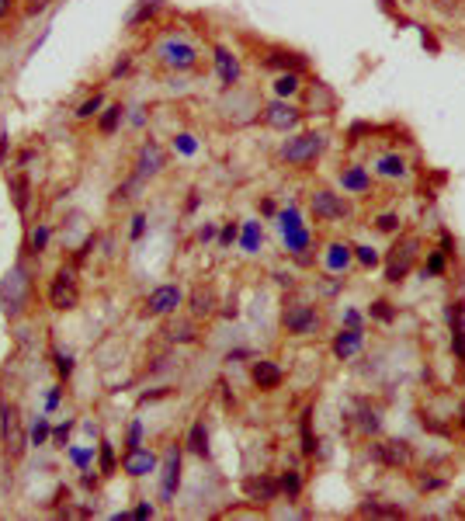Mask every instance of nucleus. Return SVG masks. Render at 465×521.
Listing matches in <instances>:
<instances>
[{
	"instance_id": "obj_1",
	"label": "nucleus",
	"mask_w": 465,
	"mask_h": 521,
	"mask_svg": "<svg viewBox=\"0 0 465 521\" xmlns=\"http://www.w3.org/2000/svg\"><path fill=\"white\" fill-rule=\"evenodd\" d=\"M28 292H31V278L24 271V264H17L7 278H3V289H0V303H3V313L7 316H17L28 303Z\"/></svg>"
},
{
	"instance_id": "obj_2",
	"label": "nucleus",
	"mask_w": 465,
	"mask_h": 521,
	"mask_svg": "<svg viewBox=\"0 0 465 521\" xmlns=\"http://www.w3.org/2000/svg\"><path fill=\"white\" fill-rule=\"evenodd\" d=\"M24 427H21V417L14 404H3V448H7V459H21L24 455Z\"/></svg>"
},
{
	"instance_id": "obj_3",
	"label": "nucleus",
	"mask_w": 465,
	"mask_h": 521,
	"mask_svg": "<svg viewBox=\"0 0 465 521\" xmlns=\"http://www.w3.org/2000/svg\"><path fill=\"white\" fill-rule=\"evenodd\" d=\"M323 146H327V139H323L320 132H306V136L292 139V143L281 150V157H285L288 164H309V160H316V157L323 153Z\"/></svg>"
},
{
	"instance_id": "obj_4",
	"label": "nucleus",
	"mask_w": 465,
	"mask_h": 521,
	"mask_svg": "<svg viewBox=\"0 0 465 521\" xmlns=\"http://www.w3.org/2000/svg\"><path fill=\"white\" fill-rule=\"evenodd\" d=\"M413 257H417V240H413V236H406L399 247H392V254H389V268H385V278H389V282H399V278L410 271Z\"/></svg>"
},
{
	"instance_id": "obj_5",
	"label": "nucleus",
	"mask_w": 465,
	"mask_h": 521,
	"mask_svg": "<svg viewBox=\"0 0 465 521\" xmlns=\"http://www.w3.org/2000/svg\"><path fill=\"white\" fill-rule=\"evenodd\" d=\"M49 303H52V310H73V306H77V285H73V275L59 271V278H56L52 289H49Z\"/></svg>"
},
{
	"instance_id": "obj_6",
	"label": "nucleus",
	"mask_w": 465,
	"mask_h": 521,
	"mask_svg": "<svg viewBox=\"0 0 465 521\" xmlns=\"http://www.w3.org/2000/svg\"><path fill=\"white\" fill-rule=\"evenodd\" d=\"M285 327L292 334H316L320 316H316L313 306H292V310H285Z\"/></svg>"
},
{
	"instance_id": "obj_7",
	"label": "nucleus",
	"mask_w": 465,
	"mask_h": 521,
	"mask_svg": "<svg viewBox=\"0 0 465 521\" xmlns=\"http://www.w3.org/2000/svg\"><path fill=\"white\" fill-rule=\"evenodd\" d=\"M243 490H247L250 501H257V504H271V501L278 497L281 483L278 480H271V476H250V480L243 483Z\"/></svg>"
},
{
	"instance_id": "obj_8",
	"label": "nucleus",
	"mask_w": 465,
	"mask_h": 521,
	"mask_svg": "<svg viewBox=\"0 0 465 521\" xmlns=\"http://www.w3.org/2000/svg\"><path fill=\"white\" fill-rule=\"evenodd\" d=\"M160 56H164V63L174 66V70H191V66H194V49H191L187 42H164V45H160Z\"/></svg>"
},
{
	"instance_id": "obj_9",
	"label": "nucleus",
	"mask_w": 465,
	"mask_h": 521,
	"mask_svg": "<svg viewBox=\"0 0 465 521\" xmlns=\"http://www.w3.org/2000/svg\"><path fill=\"white\" fill-rule=\"evenodd\" d=\"M122 469L129 476H150L157 469V455L153 452H143V448H129L125 459H122Z\"/></svg>"
},
{
	"instance_id": "obj_10",
	"label": "nucleus",
	"mask_w": 465,
	"mask_h": 521,
	"mask_svg": "<svg viewBox=\"0 0 465 521\" xmlns=\"http://www.w3.org/2000/svg\"><path fill=\"white\" fill-rule=\"evenodd\" d=\"M264 122H268L271 129H292V125H299V111H295L292 104L275 101L268 111H264Z\"/></svg>"
},
{
	"instance_id": "obj_11",
	"label": "nucleus",
	"mask_w": 465,
	"mask_h": 521,
	"mask_svg": "<svg viewBox=\"0 0 465 521\" xmlns=\"http://www.w3.org/2000/svg\"><path fill=\"white\" fill-rule=\"evenodd\" d=\"M181 306V289L178 285H160L153 296H150V313H171Z\"/></svg>"
},
{
	"instance_id": "obj_12",
	"label": "nucleus",
	"mask_w": 465,
	"mask_h": 521,
	"mask_svg": "<svg viewBox=\"0 0 465 521\" xmlns=\"http://www.w3.org/2000/svg\"><path fill=\"white\" fill-rule=\"evenodd\" d=\"M375 459L385 462V466H406L410 448L403 441H382V445H375Z\"/></svg>"
},
{
	"instance_id": "obj_13",
	"label": "nucleus",
	"mask_w": 465,
	"mask_h": 521,
	"mask_svg": "<svg viewBox=\"0 0 465 521\" xmlns=\"http://www.w3.org/2000/svg\"><path fill=\"white\" fill-rule=\"evenodd\" d=\"M313 212L323 215V219H337V215H344L348 208H344V202H341L337 195H330V192H316V195H313Z\"/></svg>"
},
{
	"instance_id": "obj_14",
	"label": "nucleus",
	"mask_w": 465,
	"mask_h": 521,
	"mask_svg": "<svg viewBox=\"0 0 465 521\" xmlns=\"http://www.w3.org/2000/svg\"><path fill=\"white\" fill-rule=\"evenodd\" d=\"M160 167H164V150H160L157 143H146V146H143V153H139V178L157 174Z\"/></svg>"
},
{
	"instance_id": "obj_15",
	"label": "nucleus",
	"mask_w": 465,
	"mask_h": 521,
	"mask_svg": "<svg viewBox=\"0 0 465 521\" xmlns=\"http://www.w3.org/2000/svg\"><path fill=\"white\" fill-rule=\"evenodd\" d=\"M178 483H181V452H171L164 462V497H174Z\"/></svg>"
},
{
	"instance_id": "obj_16",
	"label": "nucleus",
	"mask_w": 465,
	"mask_h": 521,
	"mask_svg": "<svg viewBox=\"0 0 465 521\" xmlns=\"http://www.w3.org/2000/svg\"><path fill=\"white\" fill-rule=\"evenodd\" d=\"M254 383H257L261 390H275L281 383V369L275 362H257V365H254Z\"/></svg>"
},
{
	"instance_id": "obj_17",
	"label": "nucleus",
	"mask_w": 465,
	"mask_h": 521,
	"mask_svg": "<svg viewBox=\"0 0 465 521\" xmlns=\"http://www.w3.org/2000/svg\"><path fill=\"white\" fill-rule=\"evenodd\" d=\"M215 66H219L222 84H236V77H240V63H236L226 49H215Z\"/></svg>"
},
{
	"instance_id": "obj_18",
	"label": "nucleus",
	"mask_w": 465,
	"mask_h": 521,
	"mask_svg": "<svg viewBox=\"0 0 465 521\" xmlns=\"http://www.w3.org/2000/svg\"><path fill=\"white\" fill-rule=\"evenodd\" d=\"M358 344H362V334H358V327H351V330H344V334L334 341V351H337L341 358H348V355L358 351Z\"/></svg>"
},
{
	"instance_id": "obj_19",
	"label": "nucleus",
	"mask_w": 465,
	"mask_h": 521,
	"mask_svg": "<svg viewBox=\"0 0 465 521\" xmlns=\"http://www.w3.org/2000/svg\"><path fill=\"white\" fill-rule=\"evenodd\" d=\"M212 306H215L212 289H194V292H191V310H194V316H208Z\"/></svg>"
},
{
	"instance_id": "obj_20",
	"label": "nucleus",
	"mask_w": 465,
	"mask_h": 521,
	"mask_svg": "<svg viewBox=\"0 0 465 521\" xmlns=\"http://www.w3.org/2000/svg\"><path fill=\"white\" fill-rule=\"evenodd\" d=\"M187 448H191V452H198V455H205V452H208V431H205V424H201V420L191 427V434H187Z\"/></svg>"
},
{
	"instance_id": "obj_21",
	"label": "nucleus",
	"mask_w": 465,
	"mask_h": 521,
	"mask_svg": "<svg viewBox=\"0 0 465 521\" xmlns=\"http://www.w3.org/2000/svg\"><path fill=\"white\" fill-rule=\"evenodd\" d=\"M10 195H14V206L21 208V212L28 208V178L24 174H14L10 178Z\"/></svg>"
},
{
	"instance_id": "obj_22",
	"label": "nucleus",
	"mask_w": 465,
	"mask_h": 521,
	"mask_svg": "<svg viewBox=\"0 0 465 521\" xmlns=\"http://www.w3.org/2000/svg\"><path fill=\"white\" fill-rule=\"evenodd\" d=\"M341 181H344V188H351V192H362V188H369V174H365L362 167H351V171H344V174H341Z\"/></svg>"
},
{
	"instance_id": "obj_23",
	"label": "nucleus",
	"mask_w": 465,
	"mask_h": 521,
	"mask_svg": "<svg viewBox=\"0 0 465 521\" xmlns=\"http://www.w3.org/2000/svg\"><path fill=\"white\" fill-rule=\"evenodd\" d=\"M118 122H122V104H111V108L101 115V132H104V136H111V132L118 129Z\"/></svg>"
},
{
	"instance_id": "obj_24",
	"label": "nucleus",
	"mask_w": 465,
	"mask_h": 521,
	"mask_svg": "<svg viewBox=\"0 0 465 521\" xmlns=\"http://www.w3.org/2000/svg\"><path fill=\"white\" fill-rule=\"evenodd\" d=\"M268 63H271V66H288V70H302V66H306V59H302V56H292V52H275Z\"/></svg>"
},
{
	"instance_id": "obj_25",
	"label": "nucleus",
	"mask_w": 465,
	"mask_h": 521,
	"mask_svg": "<svg viewBox=\"0 0 465 521\" xmlns=\"http://www.w3.org/2000/svg\"><path fill=\"white\" fill-rule=\"evenodd\" d=\"M281 490H285L288 497H295V494L302 490V480H299V473H295V469H288V473L281 476Z\"/></svg>"
},
{
	"instance_id": "obj_26",
	"label": "nucleus",
	"mask_w": 465,
	"mask_h": 521,
	"mask_svg": "<svg viewBox=\"0 0 465 521\" xmlns=\"http://www.w3.org/2000/svg\"><path fill=\"white\" fill-rule=\"evenodd\" d=\"M378 171L389 174V178H396V174H403V160H399V157H385V160L378 164Z\"/></svg>"
},
{
	"instance_id": "obj_27",
	"label": "nucleus",
	"mask_w": 465,
	"mask_h": 521,
	"mask_svg": "<svg viewBox=\"0 0 465 521\" xmlns=\"http://www.w3.org/2000/svg\"><path fill=\"white\" fill-rule=\"evenodd\" d=\"M362 515H375V518H396L399 511H396V508H378V504H365V508H362Z\"/></svg>"
},
{
	"instance_id": "obj_28",
	"label": "nucleus",
	"mask_w": 465,
	"mask_h": 521,
	"mask_svg": "<svg viewBox=\"0 0 465 521\" xmlns=\"http://www.w3.org/2000/svg\"><path fill=\"white\" fill-rule=\"evenodd\" d=\"M257 240H261V229H257V222H250L247 233H243V247L247 250H257Z\"/></svg>"
},
{
	"instance_id": "obj_29",
	"label": "nucleus",
	"mask_w": 465,
	"mask_h": 521,
	"mask_svg": "<svg viewBox=\"0 0 465 521\" xmlns=\"http://www.w3.org/2000/svg\"><path fill=\"white\" fill-rule=\"evenodd\" d=\"M49 434H52V431H49V424L38 417V424L31 427V441H35V445H42V441H49Z\"/></svg>"
},
{
	"instance_id": "obj_30",
	"label": "nucleus",
	"mask_w": 465,
	"mask_h": 521,
	"mask_svg": "<svg viewBox=\"0 0 465 521\" xmlns=\"http://www.w3.org/2000/svg\"><path fill=\"white\" fill-rule=\"evenodd\" d=\"M101 469H104V473H111V469H115V452H111V445H108V441H101Z\"/></svg>"
},
{
	"instance_id": "obj_31",
	"label": "nucleus",
	"mask_w": 465,
	"mask_h": 521,
	"mask_svg": "<svg viewBox=\"0 0 465 521\" xmlns=\"http://www.w3.org/2000/svg\"><path fill=\"white\" fill-rule=\"evenodd\" d=\"M101 104H104V98H101V94H94L91 101H84L80 104V111H77V118H91L94 111H97V108H101Z\"/></svg>"
},
{
	"instance_id": "obj_32",
	"label": "nucleus",
	"mask_w": 465,
	"mask_h": 521,
	"mask_svg": "<svg viewBox=\"0 0 465 521\" xmlns=\"http://www.w3.org/2000/svg\"><path fill=\"white\" fill-rule=\"evenodd\" d=\"M295 91H299V77L295 73H288V77L278 80V94H295Z\"/></svg>"
},
{
	"instance_id": "obj_33",
	"label": "nucleus",
	"mask_w": 465,
	"mask_h": 521,
	"mask_svg": "<svg viewBox=\"0 0 465 521\" xmlns=\"http://www.w3.org/2000/svg\"><path fill=\"white\" fill-rule=\"evenodd\" d=\"M302 448H306V452L316 448V441H313V427H309V414L302 417Z\"/></svg>"
},
{
	"instance_id": "obj_34",
	"label": "nucleus",
	"mask_w": 465,
	"mask_h": 521,
	"mask_svg": "<svg viewBox=\"0 0 465 521\" xmlns=\"http://www.w3.org/2000/svg\"><path fill=\"white\" fill-rule=\"evenodd\" d=\"M45 243H49V229L38 226V229L31 233V247H35V250H45Z\"/></svg>"
},
{
	"instance_id": "obj_35",
	"label": "nucleus",
	"mask_w": 465,
	"mask_h": 521,
	"mask_svg": "<svg viewBox=\"0 0 465 521\" xmlns=\"http://www.w3.org/2000/svg\"><path fill=\"white\" fill-rule=\"evenodd\" d=\"M348 264V250L344 247H330V268H344Z\"/></svg>"
},
{
	"instance_id": "obj_36",
	"label": "nucleus",
	"mask_w": 465,
	"mask_h": 521,
	"mask_svg": "<svg viewBox=\"0 0 465 521\" xmlns=\"http://www.w3.org/2000/svg\"><path fill=\"white\" fill-rule=\"evenodd\" d=\"M171 337H174V341H191V337H194V330H191V323H181V327H174V330H171Z\"/></svg>"
},
{
	"instance_id": "obj_37",
	"label": "nucleus",
	"mask_w": 465,
	"mask_h": 521,
	"mask_svg": "<svg viewBox=\"0 0 465 521\" xmlns=\"http://www.w3.org/2000/svg\"><path fill=\"white\" fill-rule=\"evenodd\" d=\"M452 344H455V355L465 362V327H455V341Z\"/></svg>"
},
{
	"instance_id": "obj_38",
	"label": "nucleus",
	"mask_w": 465,
	"mask_h": 521,
	"mask_svg": "<svg viewBox=\"0 0 465 521\" xmlns=\"http://www.w3.org/2000/svg\"><path fill=\"white\" fill-rule=\"evenodd\" d=\"M56 369H59V376H70V372H73V358H70V355H59V358H56Z\"/></svg>"
},
{
	"instance_id": "obj_39",
	"label": "nucleus",
	"mask_w": 465,
	"mask_h": 521,
	"mask_svg": "<svg viewBox=\"0 0 465 521\" xmlns=\"http://www.w3.org/2000/svg\"><path fill=\"white\" fill-rule=\"evenodd\" d=\"M139 438H143V427H139V424H132V431H129V445H125V452H129V448H139Z\"/></svg>"
},
{
	"instance_id": "obj_40",
	"label": "nucleus",
	"mask_w": 465,
	"mask_h": 521,
	"mask_svg": "<svg viewBox=\"0 0 465 521\" xmlns=\"http://www.w3.org/2000/svg\"><path fill=\"white\" fill-rule=\"evenodd\" d=\"M70 427H73V424H70V420H66V424H59V427H56V431H52V438H56V441H59V445H63V441H66V438H70Z\"/></svg>"
},
{
	"instance_id": "obj_41",
	"label": "nucleus",
	"mask_w": 465,
	"mask_h": 521,
	"mask_svg": "<svg viewBox=\"0 0 465 521\" xmlns=\"http://www.w3.org/2000/svg\"><path fill=\"white\" fill-rule=\"evenodd\" d=\"M372 313L378 316V320H392V310H389V303H375Z\"/></svg>"
},
{
	"instance_id": "obj_42",
	"label": "nucleus",
	"mask_w": 465,
	"mask_h": 521,
	"mask_svg": "<svg viewBox=\"0 0 465 521\" xmlns=\"http://www.w3.org/2000/svg\"><path fill=\"white\" fill-rule=\"evenodd\" d=\"M396 226H399V222H396V215H382V219H378V229H385V233H392Z\"/></svg>"
},
{
	"instance_id": "obj_43",
	"label": "nucleus",
	"mask_w": 465,
	"mask_h": 521,
	"mask_svg": "<svg viewBox=\"0 0 465 521\" xmlns=\"http://www.w3.org/2000/svg\"><path fill=\"white\" fill-rule=\"evenodd\" d=\"M358 257H362L365 264H375V250H372V247H358Z\"/></svg>"
},
{
	"instance_id": "obj_44",
	"label": "nucleus",
	"mask_w": 465,
	"mask_h": 521,
	"mask_svg": "<svg viewBox=\"0 0 465 521\" xmlns=\"http://www.w3.org/2000/svg\"><path fill=\"white\" fill-rule=\"evenodd\" d=\"M125 70H129V56H122V59L115 63V70H111V77H122Z\"/></svg>"
},
{
	"instance_id": "obj_45",
	"label": "nucleus",
	"mask_w": 465,
	"mask_h": 521,
	"mask_svg": "<svg viewBox=\"0 0 465 521\" xmlns=\"http://www.w3.org/2000/svg\"><path fill=\"white\" fill-rule=\"evenodd\" d=\"M87 459H91V452H84V448H73V462H77V466H87Z\"/></svg>"
},
{
	"instance_id": "obj_46",
	"label": "nucleus",
	"mask_w": 465,
	"mask_h": 521,
	"mask_svg": "<svg viewBox=\"0 0 465 521\" xmlns=\"http://www.w3.org/2000/svg\"><path fill=\"white\" fill-rule=\"evenodd\" d=\"M132 518H153V508H150V504H139V508L132 511Z\"/></svg>"
},
{
	"instance_id": "obj_47",
	"label": "nucleus",
	"mask_w": 465,
	"mask_h": 521,
	"mask_svg": "<svg viewBox=\"0 0 465 521\" xmlns=\"http://www.w3.org/2000/svg\"><path fill=\"white\" fill-rule=\"evenodd\" d=\"M143 222H146L143 215H136V219H132V236H143Z\"/></svg>"
},
{
	"instance_id": "obj_48",
	"label": "nucleus",
	"mask_w": 465,
	"mask_h": 521,
	"mask_svg": "<svg viewBox=\"0 0 465 521\" xmlns=\"http://www.w3.org/2000/svg\"><path fill=\"white\" fill-rule=\"evenodd\" d=\"M233 240H236V226H226L222 229V243H233Z\"/></svg>"
},
{
	"instance_id": "obj_49",
	"label": "nucleus",
	"mask_w": 465,
	"mask_h": 521,
	"mask_svg": "<svg viewBox=\"0 0 465 521\" xmlns=\"http://www.w3.org/2000/svg\"><path fill=\"white\" fill-rule=\"evenodd\" d=\"M56 404H59V390H49V397H45V407H49V411H52V407H56Z\"/></svg>"
},
{
	"instance_id": "obj_50",
	"label": "nucleus",
	"mask_w": 465,
	"mask_h": 521,
	"mask_svg": "<svg viewBox=\"0 0 465 521\" xmlns=\"http://www.w3.org/2000/svg\"><path fill=\"white\" fill-rule=\"evenodd\" d=\"M441 268H445V261H441V254H434L431 257V271H441Z\"/></svg>"
},
{
	"instance_id": "obj_51",
	"label": "nucleus",
	"mask_w": 465,
	"mask_h": 521,
	"mask_svg": "<svg viewBox=\"0 0 465 521\" xmlns=\"http://www.w3.org/2000/svg\"><path fill=\"white\" fill-rule=\"evenodd\" d=\"M42 7H49V0H35V3H31V7H28V10H31V14H35V10H42Z\"/></svg>"
},
{
	"instance_id": "obj_52",
	"label": "nucleus",
	"mask_w": 465,
	"mask_h": 521,
	"mask_svg": "<svg viewBox=\"0 0 465 521\" xmlns=\"http://www.w3.org/2000/svg\"><path fill=\"white\" fill-rule=\"evenodd\" d=\"M3 153H7V136H0V164H3Z\"/></svg>"
},
{
	"instance_id": "obj_53",
	"label": "nucleus",
	"mask_w": 465,
	"mask_h": 521,
	"mask_svg": "<svg viewBox=\"0 0 465 521\" xmlns=\"http://www.w3.org/2000/svg\"><path fill=\"white\" fill-rule=\"evenodd\" d=\"M7 10H10V0H0V17H3Z\"/></svg>"
}]
</instances>
